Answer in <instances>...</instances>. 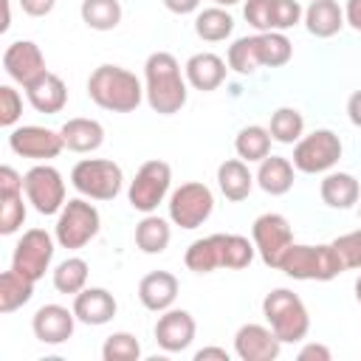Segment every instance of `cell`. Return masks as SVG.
<instances>
[{"label":"cell","instance_id":"cell-31","mask_svg":"<svg viewBox=\"0 0 361 361\" xmlns=\"http://www.w3.org/2000/svg\"><path fill=\"white\" fill-rule=\"evenodd\" d=\"M231 31H234V17L223 6L203 8L195 17V34L206 42H220V39L231 37Z\"/></svg>","mask_w":361,"mask_h":361},{"label":"cell","instance_id":"cell-41","mask_svg":"<svg viewBox=\"0 0 361 361\" xmlns=\"http://www.w3.org/2000/svg\"><path fill=\"white\" fill-rule=\"evenodd\" d=\"M333 248L338 251L344 268H361V228L336 237L333 240Z\"/></svg>","mask_w":361,"mask_h":361},{"label":"cell","instance_id":"cell-44","mask_svg":"<svg viewBox=\"0 0 361 361\" xmlns=\"http://www.w3.org/2000/svg\"><path fill=\"white\" fill-rule=\"evenodd\" d=\"M25 192V180L14 166H0V197L8 195H23Z\"/></svg>","mask_w":361,"mask_h":361},{"label":"cell","instance_id":"cell-38","mask_svg":"<svg viewBox=\"0 0 361 361\" xmlns=\"http://www.w3.org/2000/svg\"><path fill=\"white\" fill-rule=\"evenodd\" d=\"M102 358L104 361H138L141 358V344L133 333H113L102 344Z\"/></svg>","mask_w":361,"mask_h":361},{"label":"cell","instance_id":"cell-15","mask_svg":"<svg viewBox=\"0 0 361 361\" xmlns=\"http://www.w3.org/2000/svg\"><path fill=\"white\" fill-rule=\"evenodd\" d=\"M279 350H282V341L265 324L248 322L234 333V353L240 361H274L279 358Z\"/></svg>","mask_w":361,"mask_h":361},{"label":"cell","instance_id":"cell-17","mask_svg":"<svg viewBox=\"0 0 361 361\" xmlns=\"http://www.w3.org/2000/svg\"><path fill=\"white\" fill-rule=\"evenodd\" d=\"M76 322H79L76 313L68 310L65 305H42L31 319V330L42 344H62L73 336Z\"/></svg>","mask_w":361,"mask_h":361},{"label":"cell","instance_id":"cell-26","mask_svg":"<svg viewBox=\"0 0 361 361\" xmlns=\"http://www.w3.org/2000/svg\"><path fill=\"white\" fill-rule=\"evenodd\" d=\"M319 195L330 209H353L361 197V186L350 172H327Z\"/></svg>","mask_w":361,"mask_h":361},{"label":"cell","instance_id":"cell-23","mask_svg":"<svg viewBox=\"0 0 361 361\" xmlns=\"http://www.w3.org/2000/svg\"><path fill=\"white\" fill-rule=\"evenodd\" d=\"M254 180L257 178L251 175V169L243 158H228L217 166V186H220L226 200H234V203L245 200L254 189Z\"/></svg>","mask_w":361,"mask_h":361},{"label":"cell","instance_id":"cell-16","mask_svg":"<svg viewBox=\"0 0 361 361\" xmlns=\"http://www.w3.org/2000/svg\"><path fill=\"white\" fill-rule=\"evenodd\" d=\"M195 333H197V324H195V316L189 310H180V307H169L158 316L155 322V341L161 350L166 353H180L186 350L192 341H195Z\"/></svg>","mask_w":361,"mask_h":361},{"label":"cell","instance_id":"cell-50","mask_svg":"<svg viewBox=\"0 0 361 361\" xmlns=\"http://www.w3.org/2000/svg\"><path fill=\"white\" fill-rule=\"evenodd\" d=\"M228 361V353L223 350V347H203V350H197L195 353V361Z\"/></svg>","mask_w":361,"mask_h":361},{"label":"cell","instance_id":"cell-1","mask_svg":"<svg viewBox=\"0 0 361 361\" xmlns=\"http://www.w3.org/2000/svg\"><path fill=\"white\" fill-rule=\"evenodd\" d=\"M186 76L180 73L178 59L169 51H155L147 56L144 62V96L149 102V107L161 116H172L180 113V107L186 104Z\"/></svg>","mask_w":361,"mask_h":361},{"label":"cell","instance_id":"cell-13","mask_svg":"<svg viewBox=\"0 0 361 361\" xmlns=\"http://www.w3.org/2000/svg\"><path fill=\"white\" fill-rule=\"evenodd\" d=\"M8 147L20 158H31V161L42 164V161L56 158L65 149V141H62L59 130H48L39 124H23L8 133Z\"/></svg>","mask_w":361,"mask_h":361},{"label":"cell","instance_id":"cell-34","mask_svg":"<svg viewBox=\"0 0 361 361\" xmlns=\"http://www.w3.org/2000/svg\"><path fill=\"white\" fill-rule=\"evenodd\" d=\"M54 288L59 293L76 296L87 288V262L82 257H68L54 268Z\"/></svg>","mask_w":361,"mask_h":361},{"label":"cell","instance_id":"cell-12","mask_svg":"<svg viewBox=\"0 0 361 361\" xmlns=\"http://www.w3.org/2000/svg\"><path fill=\"white\" fill-rule=\"evenodd\" d=\"M54 259V237L45 228H28L20 243L14 245L11 254V268L34 282H39L45 276V271L51 268Z\"/></svg>","mask_w":361,"mask_h":361},{"label":"cell","instance_id":"cell-5","mask_svg":"<svg viewBox=\"0 0 361 361\" xmlns=\"http://www.w3.org/2000/svg\"><path fill=\"white\" fill-rule=\"evenodd\" d=\"M71 183L82 197L90 200H113L121 192L124 172L110 158H82L71 169Z\"/></svg>","mask_w":361,"mask_h":361},{"label":"cell","instance_id":"cell-29","mask_svg":"<svg viewBox=\"0 0 361 361\" xmlns=\"http://www.w3.org/2000/svg\"><path fill=\"white\" fill-rule=\"evenodd\" d=\"M271 133H268V127H259V124H248V127H243L240 133H237V138H234V149H237V155L245 161V164H259L262 158H268L271 155Z\"/></svg>","mask_w":361,"mask_h":361},{"label":"cell","instance_id":"cell-22","mask_svg":"<svg viewBox=\"0 0 361 361\" xmlns=\"http://www.w3.org/2000/svg\"><path fill=\"white\" fill-rule=\"evenodd\" d=\"M305 28L319 37V39H330L344 28V8L336 0H310V6L305 8Z\"/></svg>","mask_w":361,"mask_h":361},{"label":"cell","instance_id":"cell-9","mask_svg":"<svg viewBox=\"0 0 361 361\" xmlns=\"http://www.w3.org/2000/svg\"><path fill=\"white\" fill-rule=\"evenodd\" d=\"M214 212V195L206 183L189 180L180 183L169 195V220L180 228H197L203 226Z\"/></svg>","mask_w":361,"mask_h":361},{"label":"cell","instance_id":"cell-33","mask_svg":"<svg viewBox=\"0 0 361 361\" xmlns=\"http://www.w3.org/2000/svg\"><path fill=\"white\" fill-rule=\"evenodd\" d=\"M82 23L93 31H113L121 23V3L118 0H82L79 6Z\"/></svg>","mask_w":361,"mask_h":361},{"label":"cell","instance_id":"cell-47","mask_svg":"<svg viewBox=\"0 0 361 361\" xmlns=\"http://www.w3.org/2000/svg\"><path fill=\"white\" fill-rule=\"evenodd\" d=\"M347 118L355 127H361V90H353L350 93V99H347Z\"/></svg>","mask_w":361,"mask_h":361},{"label":"cell","instance_id":"cell-28","mask_svg":"<svg viewBox=\"0 0 361 361\" xmlns=\"http://www.w3.org/2000/svg\"><path fill=\"white\" fill-rule=\"evenodd\" d=\"M31 296H34V279L17 274L14 268L0 274V313L20 310Z\"/></svg>","mask_w":361,"mask_h":361},{"label":"cell","instance_id":"cell-40","mask_svg":"<svg viewBox=\"0 0 361 361\" xmlns=\"http://www.w3.org/2000/svg\"><path fill=\"white\" fill-rule=\"evenodd\" d=\"M25 223V203L23 195H8L0 197V234H14Z\"/></svg>","mask_w":361,"mask_h":361},{"label":"cell","instance_id":"cell-43","mask_svg":"<svg viewBox=\"0 0 361 361\" xmlns=\"http://www.w3.org/2000/svg\"><path fill=\"white\" fill-rule=\"evenodd\" d=\"M243 14H245L248 25L257 28V34L271 31V0H245Z\"/></svg>","mask_w":361,"mask_h":361},{"label":"cell","instance_id":"cell-18","mask_svg":"<svg viewBox=\"0 0 361 361\" xmlns=\"http://www.w3.org/2000/svg\"><path fill=\"white\" fill-rule=\"evenodd\" d=\"M226 73H228V65L223 56L212 54V51H200V54H192L183 65V76L186 82L195 87V90H217L223 82H226Z\"/></svg>","mask_w":361,"mask_h":361},{"label":"cell","instance_id":"cell-11","mask_svg":"<svg viewBox=\"0 0 361 361\" xmlns=\"http://www.w3.org/2000/svg\"><path fill=\"white\" fill-rule=\"evenodd\" d=\"M251 240L257 245V254L262 257V262L268 268H279L285 251L293 245V231L288 217L276 214V212H265L254 220L251 226Z\"/></svg>","mask_w":361,"mask_h":361},{"label":"cell","instance_id":"cell-32","mask_svg":"<svg viewBox=\"0 0 361 361\" xmlns=\"http://www.w3.org/2000/svg\"><path fill=\"white\" fill-rule=\"evenodd\" d=\"M226 62L234 73H254L259 65H262V48H259V34H251V37H240L228 45V54H226Z\"/></svg>","mask_w":361,"mask_h":361},{"label":"cell","instance_id":"cell-7","mask_svg":"<svg viewBox=\"0 0 361 361\" xmlns=\"http://www.w3.org/2000/svg\"><path fill=\"white\" fill-rule=\"evenodd\" d=\"M169 183H172V169L166 161H147L141 164V169L135 172V178L130 180L127 189V200L135 212L152 214L158 209V203H164V197L169 195Z\"/></svg>","mask_w":361,"mask_h":361},{"label":"cell","instance_id":"cell-27","mask_svg":"<svg viewBox=\"0 0 361 361\" xmlns=\"http://www.w3.org/2000/svg\"><path fill=\"white\" fill-rule=\"evenodd\" d=\"M183 262L195 274H212V271L223 268V234H209L203 240H195L186 248Z\"/></svg>","mask_w":361,"mask_h":361},{"label":"cell","instance_id":"cell-37","mask_svg":"<svg viewBox=\"0 0 361 361\" xmlns=\"http://www.w3.org/2000/svg\"><path fill=\"white\" fill-rule=\"evenodd\" d=\"M259 48H262V65H268V68H282L293 56V45L285 37V31L259 34Z\"/></svg>","mask_w":361,"mask_h":361},{"label":"cell","instance_id":"cell-39","mask_svg":"<svg viewBox=\"0 0 361 361\" xmlns=\"http://www.w3.org/2000/svg\"><path fill=\"white\" fill-rule=\"evenodd\" d=\"M305 8L299 0H271V31H288L302 23Z\"/></svg>","mask_w":361,"mask_h":361},{"label":"cell","instance_id":"cell-36","mask_svg":"<svg viewBox=\"0 0 361 361\" xmlns=\"http://www.w3.org/2000/svg\"><path fill=\"white\" fill-rule=\"evenodd\" d=\"M254 254H257L254 240H248L243 234H223V268H228V271L248 268Z\"/></svg>","mask_w":361,"mask_h":361},{"label":"cell","instance_id":"cell-25","mask_svg":"<svg viewBox=\"0 0 361 361\" xmlns=\"http://www.w3.org/2000/svg\"><path fill=\"white\" fill-rule=\"evenodd\" d=\"M293 161L290 158H282V155H268L259 161V169H257V183L262 192L268 195H285L290 192L293 186Z\"/></svg>","mask_w":361,"mask_h":361},{"label":"cell","instance_id":"cell-45","mask_svg":"<svg viewBox=\"0 0 361 361\" xmlns=\"http://www.w3.org/2000/svg\"><path fill=\"white\" fill-rule=\"evenodd\" d=\"M330 358H333L330 355V347H324L319 341H310V344H305L299 350V361H330Z\"/></svg>","mask_w":361,"mask_h":361},{"label":"cell","instance_id":"cell-3","mask_svg":"<svg viewBox=\"0 0 361 361\" xmlns=\"http://www.w3.org/2000/svg\"><path fill=\"white\" fill-rule=\"evenodd\" d=\"M279 271H282L285 276H290V279H299V282H310V279H316V282H330V279H336V276H338L341 271H347V268H344L338 251L333 248V243H327V245L293 243V245L285 251V257H282V262H279Z\"/></svg>","mask_w":361,"mask_h":361},{"label":"cell","instance_id":"cell-6","mask_svg":"<svg viewBox=\"0 0 361 361\" xmlns=\"http://www.w3.org/2000/svg\"><path fill=\"white\" fill-rule=\"evenodd\" d=\"M102 217L99 209L93 203H87L85 197H73L62 206V212L56 214V226H54V237L62 248L68 251H79L85 248L96 234H99Z\"/></svg>","mask_w":361,"mask_h":361},{"label":"cell","instance_id":"cell-10","mask_svg":"<svg viewBox=\"0 0 361 361\" xmlns=\"http://www.w3.org/2000/svg\"><path fill=\"white\" fill-rule=\"evenodd\" d=\"M25 200L39 212V214H59L65 206V180L59 169L51 164H34L25 175Z\"/></svg>","mask_w":361,"mask_h":361},{"label":"cell","instance_id":"cell-2","mask_svg":"<svg viewBox=\"0 0 361 361\" xmlns=\"http://www.w3.org/2000/svg\"><path fill=\"white\" fill-rule=\"evenodd\" d=\"M87 96L102 110L133 113L144 99V87L133 71L121 65H99L87 76Z\"/></svg>","mask_w":361,"mask_h":361},{"label":"cell","instance_id":"cell-48","mask_svg":"<svg viewBox=\"0 0 361 361\" xmlns=\"http://www.w3.org/2000/svg\"><path fill=\"white\" fill-rule=\"evenodd\" d=\"M344 20H347V25H353L355 31H361V0H347Z\"/></svg>","mask_w":361,"mask_h":361},{"label":"cell","instance_id":"cell-19","mask_svg":"<svg viewBox=\"0 0 361 361\" xmlns=\"http://www.w3.org/2000/svg\"><path fill=\"white\" fill-rule=\"evenodd\" d=\"M178 290H180V282L169 271H152L138 282V299L152 313L169 310L175 305V299H178Z\"/></svg>","mask_w":361,"mask_h":361},{"label":"cell","instance_id":"cell-53","mask_svg":"<svg viewBox=\"0 0 361 361\" xmlns=\"http://www.w3.org/2000/svg\"><path fill=\"white\" fill-rule=\"evenodd\" d=\"M358 214H361V206H358Z\"/></svg>","mask_w":361,"mask_h":361},{"label":"cell","instance_id":"cell-30","mask_svg":"<svg viewBox=\"0 0 361 361\" xmlns=\"http://www.w3.org/2000/svg\"><path fill=\"white\" fill-rule=\"evenodd\" d=\"M172 240V231H169V223L158 214H144L141 223L135 226V245L144 251V254H161L166 251Z\"/></svg>","mask_w":361,"mask_h":361},{"label":"cell","instance_id":"cell-51","mask_svg":"<svg viewBox=\"0 0 361 361\" xmlns=\"http://www.w3.org/2000/svg\"><path fill=\"white\" fill-rule=\"evenodd\" d=\"M240 0H214V6H223V8H228V6H237Z\"/></svg>","mask_w":361,"mask_h":361},{"label":"cell","instance_id":"cell-14","mask_svg":"<svg viewBox=\"0 0 361 361\" xmlns=\"http://www.w3.org/2000/svg\"><path fill=\"white\" fill-rule=\"evenodd\" d=\"M3 68H6V73L17 82V85H23V87H28L31 82H37L48 68H45V54L39 51V45L37 42H31V39H17V42H11L6 51H3Z\"/></svg>","mask_w":361,"mask_h":361},{"label":"cell","instance_id":"cell-21","mask_svg":"<svg viewBox=\"0 0 361 361\" xmlns=\"http://www.w3.org/2000/svg\"><path fill=\"white\" fill-rule=\"evenodd\" d=\"M25 96H28L31 107H34L37 113H45V116H54V113H59V110L68 104V87H65V82H62L56 73H51V71H45L37 82H31V85L25 87Z\"/></svg>","mask_w":361,"mask_h":361},{"label":"cell","instance_id":"cell-35","mask_svg":"<svg viewBox=\"0 0 361 361\" xmlns=\"http://www.w3.org/2000/svg\"><path fill=\"white\" fill-rule=\"evenodd\" d=\"M268 133L274 141L279 144H296L305 133V118L296 107H279L271 113V124H268Z\"/></svg>","mask_w":361,"mask_h":361},{"label":"cell","instance_id":"cell-20","mask_svg":"<svg viewBox=\"0 0 361 361\" xmlns=\"http://www.w3.org/2000/svg\"><path fill=\"white\" fill-rule=\"evenodd\" d=\"M118 305H116V296L107 290V288H85L73 296V313L82 324H90V327H99V324H107L113 316H116Z\"/></svg>","mask_w":361,"mask_h":361},{"label":"cell","instance_id":"cell-8","mask_svg":"<svg viewBox=\"0 0 361 361\" xmlns=\"http://www.w3.org/2000/svg\"><path fill=\"white\" fill-rule=\"evenodd\" d=\"M341 158V138L333 130H313L293 147V166L305 175L330 172Z\"/></svg>","mask_w":361,"mask_h":361},{"label":"cell","instance_id":"cell-42","mask_svg":"<svg viewBox=\"0 0 361 361\" xmlns=\"http://www.w3.org/2000/svg\"><path fill=\"white\" fill-rule=\"evenodd\" d=\"M23 116V99L11 85H0V124L14 127Z\"/></svg>","mask_w":361,"mask_h":361},{"label":"cell","instance_id":"cell-46","mask_svg":"<svg viewBox=\"0 0 361 361\" xmlns=\"http://www.w3.org/2000/svg\"><path fill=\"white\" fill-rule=\"evenodd\" d=\"M54 6H56V0H20V8L28 17H45L54 11Z\"/></svg>","mask_w":361,"mask_h":361},{"label":"cell","instance_id":"cell-49","mask_svg":"<svg viewBox=\"0 0 361 361\" xmlns=\"http://www.w3.org/2000/svg\"><path fill=\"white\" fill-rule=\"evenodd\" d=\"M164 6H166L172 14H192V11H197L200 0H164Z\"/></svg>","mask_w":361,"mask_h":361},{"label":"cell","instance_id":"cell-24","mask_svg":"<svg viewBox=\"0 0 361 361\" xmlns=\"http://www.w3.org/2000/svg\"><path fill=\"white\" fill-rule=\"evenodd\" d=\"M59 133L71 152H93L104 144V127L96 118H68Z\"/></svg>","mask_w":361,"mask_h":361},{"label":"cell","instance_id":"cell-52","mask_svg":"<svg viewBox=\"0 0 361 361\" xmlns=\"http://www.w3.org/2000/svg\"><path fill=\"white\" fill-rule=\"evenodd\" d=\"M355 299H358V302H361V276H358V279H355Z\"/></svg>","mask_w":361,"mask_h":361},{"label":"cell","instance_id":"cell-4","mask_svg":"<svg viewBox=\"0 0 361 361\" xmlns=\"http://www.w3.org/2000/svg\"><path fill=\"white\" fill-rule=\"evenodd\" d=\"M262 316L282 344H296L310 330V313L305 302L288 288H274L262 299Z\"/></svg>","mask_w":361,"mask_h":361}]
</instances>
